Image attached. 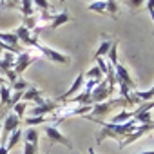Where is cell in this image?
<instances>
[{
	"label": "cell",
	"instance_id": "obj_10",
	"mask_svg": "<svg viewBox=\"0 0 154 154\" xmlns=\"http://www.w3.org/2000/svg\"><path fill=\"white\" fill-rule=\"evenodd\" d=\"M69 20H72V18H71L69 11H67V9H63V11H62V13H58V15H51L49 22H47V24H44V26H40L38 29H40V31H42V29H56V27H60V26L67 24Z\"/></svg>",
	"mask_w": 154,
	"mask_h": 154
},
{
	"label": "cell",
	"instance_id": "obj_3",
	"mask_svg": "<svg viewBox=\"0 0 154 154\" xmlns=\"http://www.w3.org/2000/svg\"><path fill=\"white\" fill-rule=\"evenodd\" d=\"M112 94H114V91L111 89L109 80L103 78L102 82H98V84L94 85V89H93V93H91V103H93V105H94V103H102V102L112 98Z\"/></svg>",
	"mask_w": 154,
	"mask_h": 154
},
{
	"label": "cell",
	"instance_id": "obj_19",
	"mask_svg": "<svg viewBox=\"0 0 154 154\" xmlns=\"http://www.w3.org/2000/svg\"><path fill=\"white\" fill-rule=\"evenodd\" d=\"M111 45H112V40H103V42H100V47L96 49L94 58H100V56L103 58V56H107V53H109Z\"/></svg>",
	"mask_w": 154,
	"mask_h": 154
},
{
	"label": "cell",
	"instance_id": "obj_2",
	"mask_svg": "<svg viewBox=\"0 0 154 154\" xmlns=\"http://www.w3.org/2000/svg\"><path fill=\"white\" fill-rule=\"evenodd\" d=\"M125 107H129V102L123 100L122 96H120V98H109V100H105V102H102V103H94V105H93V111H91L89 114H85V116H87V118L102 120V118L112 114L116 109H125Z\"/></svg>",
	"mask_w": 154,
	"mask_h": 154
},
{
	"label": "cell",
	"instance_id": "obj_8",
	"mask_svg": "<svg viewBox=\"0 0 154 154\" xmlns=\"http://www.w3.org/2000/svg\"><path fill=\"white\" fill-rule=\"evenodd\" d=\"M58 107H60V103L56 100H44L40 105H36L35 109L29 111V116H47V114L56 112Z\"/></svg>",
	"mask_w": 154,
	"mask_h": 154
},
{
	"label": "cell",
	"instance_id": "obj_23",
	"mask_svg": "<svg viewBox=\"0 0 154 154\" xmlns=\"http://www.w3.org/2000/svg\"><path fill=\"white\" fill-rule=\"evenodd\" d=\"M26 109H27V103L24 102V100H20L17 105H13V109H11V112H15L18 118H22L24 116V112H26Z\"/></svg>",
	"mask_w": 154,
	"mask_h": 154
},
{
	"label": "cell",
	"instance_id": "obj_15",
	"mask_svg": "<svg viewBox=\"0 0 154 154\" xmlns=\"http://www.w3.org/2000/svg\"><path fill=\"white\" fill-rule=\"evenodd\" d=\"M22 134H24V132H22L20 129H17L15 132H11V134L8 136V140H6V147H8V150H13V149L22 141Z\"/></svg>",
	"mask_w": 154,
	"mask_h": 154
},
{
	"label": "cell",
	"instance_id": "obj_5",
	"mask_svg": "<svg viewBox=\"0 0 154 154\" xmlns=\"http://www.w3.org/2000/svg\"><path fill=\"white\" fill-rule=\"evenodd\" d=\"M35 49H38V53H40L44 58H47V60H51V62H54V63H62V65L71 63V56H67V54H63V53H58V51H54V49H51V47L40 44V42L35 45Z\"/></svg>",
	"mask_w": 154,
	"mask_h": 154
},
{
	"label": "cell",
	"instance_id": "obj_34",
	"mask_svg": "<svg viewBox=\"0 0 154 154\" xmlns=\"http://www.w3.org/2000/svg\"><path fill=\"white\" fill-rule=\"evenodd\" d=\"M89 154H96V152H94V149H93V147H91V149H89Z\"/></svg>",
	"mask_w": 154,
	"mask_h": 154
},
{
	"label": "cell",
	"instance_id": "obj_36",
	"mask_svg": "<svg viewBox=\"0 0 154 154\" xmlns=\"http://www.w3.org/2000/svg\"><path fill=\"white\" fill-rule=\"evenodd\" d=\"M0 2H2V4H4V2H6V0H0Z\"/></svg>",
	"mask_w": 154,
	"mask_h": 154
},
{
	"label": "cell",
	"instance_id": "obj_16",
	"mask_svg": "<svg viewBox=\"0 0 154 154\" xmlns=\"http://www.w3.org/2000/svg\"><path fill=\"white\" fill-rule=\"evenodd\" d=\"M89 11H94L98 15H107V0H94L93 4L87 6Z\"/></svg>",
	"mask_w": 154,
	"mask_h": 154
},
{
	"label": "cell",
	"instance_id": "obj_9",
	"mask_svg": "<svg viewBox=\"0 0 154 154\" xmlns=\"http://www.w3.org/2000/svg\"><path fill=\"white\" fill-rule=\"evenodd\" d=\"M84 84H85V76H84V72H80V74L74 78L72 85H71V87H69V89H67V91L62 94V96H58V98H56V102L60 103V102H67V100H71V98H72L76 93H78V91L84 87Z\"/></svg>",
	"mask_w": 154,
	"mask_h": 154
},
{
	"label": "cell",
	"instance_id": "obj_22",
	"mask_svg": "<svg viewBox=\"0 0 154 154\" xmlns=\"http://www.w3.org/2000/svg\"><path fill=\"white\" fill-rule=\"evenodd\" d=\"M22 140L24 141H29V143H38V131L35 127H29L24 134H22Z\"/></svg>",
	"mask_w": 154,
	"mask_h": 154
},
{
	"label": "cell",
	"instance_id": "obj_1",
	"mask_svg": "<svg viewBox=\"0 0 154 154\" xmlns=\"http://www.w3.org/2000/svg\"><path fill=\"white\" fill-rule=\"evenodd\" d=\"M84 118H87V116H84ZM87 120H91V122H94V123H98V125L102 127V131L96 134V143H102V141L107 140V138H112V140H116L118 143H122V141H123L129 134H132L134 129L138 127V123H136L134 118H131V120L125 122V123H109V122L96 120V118H87Z\"/></svg>",
	"mask_w": 154,
	"mask_h": 154
},
{
	"label": "cell",
	"instance_id": "obj_37",
	"mask_svg": "<svg viewBox=\"0 0 154 154\" xmlns=\"http://www.w3.org/2000/svg\"><path fill=\"white\" fill-rule=\"evenodd\" d=\"M45 154H49V150H47V152H45Z\"/></svg>",
	"mask_w": 154,
	"mask_h": 154
},
{
	"label": "cell",
	"instance_id": "obj_30",
	"mask_svg": "<svg viewBox=\"0 0 154 154\" xmlns=\"http://www.w3.org/2000/svg\"><path fill=\"white\" fill-rule=\"evenodd\" d=\"M0 154H9V150H8L6 143H0Z\"/></svg>",
	"mask_w": 154,
	"mask_h": 154
},
{
	"label": "cell",
	"instance_id": "obj_25",
	"mask_svg": "<svg viewBox=\"0 0 154 154\" xmlns=\"http://www.w3.org/2000/svg\"><path fill=\"white\" fill-rule=\"evenodd\" d=\"M107 15L116 17L118 15V2L116 0H107Z\"/></svg>",
	"mask_w": 154,
	"mask_h": 154
},
{
	"label": "cell",
	"instance_id": "obj_13",
	"mask_svg": "<svg viewBox=\"0 0 154 154\" xmlns=\"http://www.w3.org/2000/svg\"><path fill=\"white\" fill-rule=\"evenodd\" d=\"M15 58H17V54L9 53V51H6L2 54V60H0V76H4V78H6V72L11 71L13 65H15Z\"/></svg>",
	"mask_w": 154,
	"mask_h": 154
},
{
	"label": "cell",
	"instance_id": "obj_17",
	"mask_svg": "<svg viewBox=\"0 0 154 154\" xmlns=\"http://www.w3.org/2000/svg\"><path fill=\"white\" fill-rule=\"evenodd\" d=\"M20 11L24 17H33L35 15V4L33 0H20Z\"/></svg>",
	"mask_w": 154,
	"mask_h": 154
},
{
	"label": "cell",
	"instance_id": "obj_31",
	"mask_svg": "<svg viewBox=\"0 0 154 154\" xmlns=\"http://www.w3.org/2000/svg\"><path fill=\"white\" fill-rule=\"evenodd\" d=\"M8 82H6V78H4V76H0V85H6Z\"/></svg>",
	"mask_w": 154,
	"mask_h": 154
},
{
	"label": "cell",
	"instance_id": "obj_20",
	"mask_svg": "<svg viewBox=\"0 0 154 154\" xmlns=\"http://www.w3.org/2000/svg\"><path fill=\"white\" fill-rule=\"evenodd\" d=\"M84 76L87 80H96V82H102L105 76H103V72L98 69V67H93V69H89L87 72H84Z\"/></svg>",
	"mask_w": 154,
	"mask_h": 154
},
{
	"label": "cell",
	"instance_id": "obj_21",
	"mask_svg": "<svg viewBox=\"0 0 154 154\" xmlns=\"http://www.w3.org/2000/svg\"><path fill=\"white\" fill-rule=\"evenodd\" d=\"M27 89H29V84H27V80L20 78V76H18V80H17L15 84H11V91H13V93H26Z\"/></svg>",
	"mask_w": 154,
	"mask_h": 154
},
{
	"label": "cell",
	"instance_id": "obj_32",
	"mask_svg": "<svg viewBox=\"0 0 154 154\" xmlns=\"http://www.w3.org/2000/svg\"><path fill=\"white\" fill-rule=\"evenodd\" d=\"M0 140H2V116H0Z\"/></svg>",
	"mask_w": 154,
	"mask_h": 154
},
{
	"label": "cell",
	"instance_id": "obj_29",
	"mask_svg": "<svg viewBox=\"0 0 154 154\" xmlns=\"http://www.w3.org/2000/svg\"><path fill=\"white\" fill-rule=\"evenodd\" d=\"M8 8H20V0H6L4 2Z\"/></svg>",
	"mask_w": 154,
	"mask_h": 154
},
{
	"label": "cell",
	"instance_id": "obj_33",
	"mask_svg": "<svg viewBox=\"0 0 154 154\" xmlns=\"http://www.w3.org/2000/svg\"><path fill=\"white\" fill-rule=\"evenodd\" d=\"M140 154H154V150H145V152H140Z\"/></svg>",
	"mask_w": 154,
	"mask_h": 154
},
{
	"label": "cell",
	"instance_id": "obj_24",
	"mask_svg": "<svg viewBox=\"0 0 154 154\" xmlns=\"http://www.w3.org/2000/svg\"><path fill=\"white\" fill-rule=\"evenodd\" d=\"M33 4H35L42 13H49V11H51V4L47 2V0H33Z\"/></svg>",
	"mask_w": 154,
	"mask_h": 154
},
{
	"label": "cell",
	"instance_id": "obj_18",
	"mask_svg": "<svg viewBox=\"0 0 154 154\" xmlns=\"http://www.w3.org/2000/svg\"><path fill=\"white\" fill-rule=\"evenodd\" d=\"M134 96H136V98H138L141 103H145V102H150V100L154 98V85H152L149 91H138V89H136V91H134Z\"/></svg>",
	"mask_w": 154,
	"mask_h": 154
},
{
	"label": "cell",
	"instance_id": "obj_11",
	"mask_svg": "<svg viewBox=\"0 0 154 154\" xmlns=\"http://www.w3.org/2000/svg\"><path fill=\"white\" fill-rule=\"evenodd\" d=\"M15 35H17L18 42H20V44H26L27 47H35V45L38 44V36L33 35L31 29H27L26 26H20V27L15 31Z\"/></svg>",
	"mask_w": 154,
	"mask_h": 154
},
{
	"label": "cell",
	"instance_id": "obj_6",
	"mask_svg": "<svg viewBox=\"0 0 154 154\" xmlns=\"http://www.w3.org/2000/svg\"><path fill=\"white\" fill-rule=\"evenodd\" d=\"M38 60V54H35V53H31L29 49L27 51H22L20 54H17V58H15V65H13V72L17 74V76H20L31 63H35Z\"/></svg>",
	"mask_w": 154,
	"mask_h": 154
},
{
	"label": "cell",
	"instance_id": "obj_26",
	"mask_svg": "<svg viewBox=\"0 0 154 154\" xmlns=\"http://www.w3.org/2000/svg\"><path fill=\"white\" fill-rule=\"evenodd\" d=\"M123 4L129 8V9H132V11H136L138 8H141L143 4H145V0H123Z\"/></svg>",
	"mask_w": 154,
	"mask_h": 154
},
{
	"label": "cell",
	"instance_id": "obj_14",
	"mask_svg": "<svg viewBox=\"0 0 154 154\" xmlns=\"http://www.w3.org/2000/svg\"><path fill=\"white\" fill-rule=\"evenodd\" d=\"M9 100H11V87L8 84L0 85V109H2V112L9 109Z\"/></svg>",
	"mask_w": 154,
	"mask_h": 154
},
{
	"label": "cell",
	"instance_id": "obj_27",
	"mask_svg": "<svg viewBox=\"0 0 154 154\" xmlns=\"http://www.w3.org/2000/svg\"><path fill=\"white\" fill-rule=\"evenodd\" d=\"M36 152H38V143L24 141V154H36Z\"/></svg>",
	"mask_w": 154,
	"mask_h": 154
},
{
	"label": "cell",
	"instance_id": "obj_4",
	"mask_svg": "<svg viewBox=\"0 0 154 154\" xmlns=\"http://www.w3.org/2000/svg\"><path fill=\"white\" fill-rule=\"evenodd\" d=\"M45 136H47V140H49L51 145H53V143H60V145H63L65 149H69L71 152H74V145H72V141H71L65 134H62L54 123H51V125L45 127Z\"/></svg>",
	"mask_w": 154,
	"mask_h": 154
},
{
	"label": "cell",
	"instance_id": "obj_28",
	"mask_svg": "<svg viewBox=\"0 0 154 154\" xmlns=\"http://www.w3.org/2000/svg\"><path fill=\"white\" fill-rule=\"evenodd\" d=\"M145 6H147V11H149L152 22H154V0H145Z\"/></svg>",
	"mask_w": 154,
	"mask_h": 154
},
{
	"label": "cell",
	"instance_id": "obj_35",
	"mask_svg": "<svg viewBox=\"0 0 154 154\" xmlns=\"http://www.w3.org/2000/svg\"><path fill=\"white\" fill-rule=\"evenodd\" d=\"M58 2H60V4H62V6H63V4H65V0H58Z\"/></svg>",
	"mask_w": 154,
	"mask_h": 154
},
{
	"label": "cell",
	"instance_id": "obj_7",
	"mask_svg": "<svg viewBox=\"0 0 154 154\" xmlns=\"http://www.w3.org/2000/svg\"><path fill=\"white\" fill-rule=\"evenodd\" d=\"M17 129H20V118L15 112H9L4 120H2V143H6L8 136L11 132H15Z\"/></svg>",
	"mask_w": 154,
	"mask_h": 154
},
{
	"label": "cell",
	"instance_id": "obj_12",
	"mask_svg": "<svg viewBox=\"0 0 154 154\" xmlns=\"http://www.w3.org/2000/svg\"><path fill=\"white\" fill-rule=\"evenodd\" d=\"M22 100L26 102V103H29V102H33V103H36V105H40L45 98L42 96V93H40V89L38 87H35V85H29V89L24 93V96H22Z\"/></svg>",
	"mask_w": 154,
	"mask_h": 154
}]
</instances>
